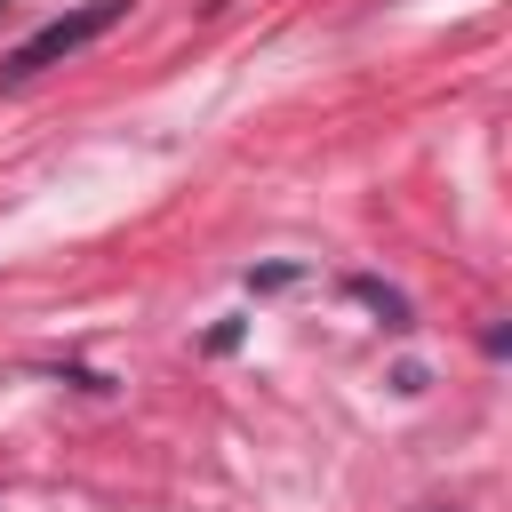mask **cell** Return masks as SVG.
Listing matches in <instances>:
<instances>
[{
  "mask_svg": "<svg viewBox=\"0 0 512 512\" xmlns=\"http://www.w3.org/2000/svg\"><path fill=\"white\" fill-rule=\"evenodd\" d=\"M120 16H128V0H88V8H64V16H48L32 40H16V48L0 56V80L16 88V80H32V72H48V64L80 56V48H88V40H104Z\"/></svg>",
  "mask_w": 512,
  "mask_h": 512,
  "instance_id": "1",
  "label": "cell"
},
{
  "mask_svg": "<svg viewBox=\"0 0 512 512\" xmlns=\"http://www.w3.org/2000/svg\"><path fill=\"white\" fill-rule=\"evenodd\" d=\"M344 288H352V296H360V304H368V312H376V320H384L392 336H408V328H416V312H408V296H400V288H384L376 272H352Z\"/></svg>",
  "mask_w": 512,
  "mask_h": 512,
  "instance_id": "2",
  "label": "cell"
},
{
  "mask_svg": "<svg viewBox=\"0 0 512 512\" xmlns=\"http://www.w3.org/2000/svg\"><path fill=\"white\" fill-rule=\"evenodd\" d=\"M288 280H304V264H256L248 272V288H288Z\"/></svg>",
  "mask_w": 512,
  "mask_h": 512,
  "instance_id": "3",
  "label": "cell"
},
{
  "mask_svg": "<svg viewBox=\"0 0 512 512\" xmlns=\"http://www.w3.org/2000/svg\"><path fill=\"white\" fill-rule=\"evenodd\" d=\"M0 8H8V0H0Z\"/></svg>",
  "mask_w": 512,
  "mask_h": 512,
  "instance_id": "4",
  "label": "cell"
}]
</instances>
